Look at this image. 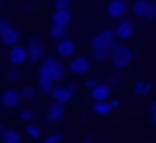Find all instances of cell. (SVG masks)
<instances>
[{
  "instance_id": "8fae6325",
  "label": "cell",
  "mask_w": 156,
  "mask_h": 143,
  "mask_svg": "<svg viewBox=\"0 0 156 143\" xmlns=\"http://www.w3.org/2000/svg\"><path fill=\"white\" fill-rule=\"evenodd\" d=\"M51 23L55 25H68L72 23V11L70 9H55L51 13Z\"/></svg>"
},
{
  "instance_id": "8992f818",
  "label": "cell",
  "mask_w": 156,
  "mask_h": 143,
  "mask_svg": "<svg viewBox=\"0 0 156 143\" xmlns=\"http://www.w3.org/2000/svg\"><path fill=\"white\" fill-rule=\"evenodd\" d=\"M68 70L70 74H74V76H87L89 70H91V59H87V57H70V65H68Z\"/></svg>"
},
{
  "instance_id": "30bf717a",
  "label": "cell",
  "mask_w": 156,
  "mask_h": 143,
  "mask_svg": "<svg viewBox=\"0 0 156 143\" xmlns=\"http://www.w3.org/2000/svg\"><path fill=\"white\" fill-rule=\"evenodd\" d=\"M63 118H66V105L53 101L51 105H49V110H47V122L59 124V122H63Z\"/></svg>"
},
{
  "instance_id": "f546056e",
  "label": "cell",
  "mask_w": 156,
  "mask_h": 143,
  "mask_svg": "<svg viewBox=\"0 0 156 143\" xmlns=\"http://www.w3.org/2000/svg\"><path fill=\"white\" fill-rule=\"evenodd\" d=\"M34 44H44V40L40 36H30L27 38V47H34Z\"/></svg>"
},
{
  "instance_id": "484cf974",
  "label": "cell",
  "mask_w": 156,
  "mask_h": 143,
  "mask_svg": "<svg viewBox=\"0 0 156 143\" xmlns=\"http://www.w3.org/2000/svg\"><path fill=\"white\" fill-rule=\"evenodd\" d=\"M38 93H42V95H49L51 93V89H53V82L51 80H47V78H38Z\"/></svg>"
},
{
  "instance_id": "4fadbf2b",
  "label": "cell",
  "mask_w": 156,
  "mask_h": 143,
  "mask_svg": "<svg viewBox=\"0 0 156 143\" xmlns=\"http://www.w3.org/2000/svg\"><path fill=\"white\" fill-rule=\"evenodd\" d=\"M89 93H91L89 97H91L93 101H108V99H110V95H112V89L108 86V82H105V84L97 82V84H95Z\"/></svg>"
},
{
  "instance_id": "7a4b0ae2",
  "label": "cell",
  "mask_w": 156,
  "mask_h": 143,
  "mask_svg": "<svg viewBox=\"0 0 156 143\" xmlns=\"http://www.w3.org/2000/svg\"><path fill=\"white\" fill-rule=\"evenodd\" d=\"M133 59H135V51L125 47V44H114L110 48V59L108 61H112V65L116 70H127L133 63Z\"/></svg>"
},
{
  "instance_id": "1f68e13d",
  "label": "cell",
  "mask_w": 156,
  "mask_h": 143,
  "mask_svg": "<svg viewBox=\"0 0 156 143\" xmlns=\"http://www.w3.org/2000/svg\"><path fill=\"white\" fill-rule=\"evenodd\" d=\"M144 19H148V21H156V9L150 4V9H148V13H146V17Z\"/></svg>"
},
{
  "instance_id": "7c38bea8",
  "label": "cell",
  "mask_w": 156,
  "mask_h": 143,
  "mask_svg": "<svg viewBox=\"0 0 156 143\" xmlns=\"http://www.w3.org/2000/svg\"><path fill=\"white\" fill-rule=\"evenodd\" d=\"M114 34H116V40H129L133 36V23L127 19H118V23L114 27Z\"/></svg>"
},
{
  "instance_id": "9a60e30c",
  "label": "cell",
  "mask_w": 156,
  "mask_h": 143,
  "mask_svg": "<svg viewBox=\"0 0 156 143\" xmlns=\"http://www.w3.org/2000/svg\"><path fill=\"white\" fill-rule=\"evenodd\" d=\"M91 112H93V116H95V118H110V116H112L110 101H93Z\"/></svg>"
},
{
  "instance_id": "f1b7e54d",
  "label": "cell",
  "mask_w": 156,
  "mask_h": 143,
  "mask_svg": "<svg viewBox=\"0 0 156 143\" xmlns=\"http://www.w3.org/2000/svg\"><path fill=\"white\" fill-rule=\"evenodd\" d=\"M74 0H55L53 2V9H72Z\"/></svg>"
},
{
  "instance_id": "74e56055",
  "label": "cell",
  "mask_w": 156,
  "mask_h": 143,
  "mask_svg": "<svg viewBox=\"0 0 156 143\" xmlns=\"http://www.w3.org/2000/svg\"><path fill=\"white\" fill-rule=\"evenodd\" d=\"M4 128H6V126H4V122H0V135L4 133Z\"/></svg>"
},
{
  "instance_id": "8d00e7d4",
  "label": "cell",
  "mask_w": 156,
  "mask_h": 143,
  "mask_svg": "<svg viewBox=\"0 0 156 143\" xmlns=\"http://www.w3.org/2000/svg\"><path fill=\"white\" fill-rule=\"evenodd\" d=\"M9 25H11V21H9V19H0V32H2V30H6Z\"/></svg>"
},
{
  "instance_id": "d4e9b609",
  "label": "cell",
  "mask_w": 156,
  "mask_h": 143,
  "mask_svg": "<svg viewBox=\"0 0 156 143\" xmlns=\"http://www.w3.org/2000/svg\"><path fill=\"white\" fill-rule=\"evenodd\" d=\"M36 118V112L32 110V107H23V110H19V122H34Z\"/></svg>"
},
{
  "instance_id": "e575fe53",
  "label": "cell",
  "mask_w": 156,
  "mask_h": 143,
  "mask_svg": "<svg viewBox=\"0 0 156 143\" xmlns=\"http://www.w3.org/2000/svg\"><path fill=\"white\" fill-rule=\"evenodd\" d=\"M95 84H97V80H95V78H87V80H84V91H91Z\"/></svg>"
},
{
  "instance_id": "6da1fadb",
  "label": "cell",
  "mask_w": 156,
  "mask_h": 143,
  "mask_svg": "<svg viewBox=\"0 0 156 143\" xmlns=\"http://www.w3.org/2000/svg\"><path fill=\"white\" fill-rule=\"evenodd\" d=\"M38 78H47L53 84L66 80V65L55 57H42L38 63Z\"/></svg>"
},
{
  "instance_id": "4316f807",
  "label": "cell",
  "mask_w": 156,
  "mask_h": 143,
  "mask_svg": "<svg viewBox=\"0 0 156 143\" xmlns=\"http://www.w3.org/2000/svg\"><path fill=\"white\" fill-rule=\"evenodd\" d=\"M42 139H44V143H61L63 141V135H61V133H49V135H44Z\"/></svg>"
},
{
  "instance_id": "ac0fdd59",
  "label": "cell",
  "mask_w": 156,
  "mask_h": 143,
  "mask_svg": "<svg viewBox=\"0 0 156 143\" xmlns=\"http://www.w3.org/2000/svg\"><path fill=\"white\" fill-rule=\"evenodd\" d=\"M0 139L4 143H21L23 141V135L17 128H4V133L0 135Z\"/></svg>"
},
{
  "instance_id": "603a6c76",
  "label": "cell",
  "mask_w": 156,
  "mask_h": 143,
  "mask_svg": "<svg viewBox=\"0 0 156 143\" xmlns=\"http://www.w3.org/2000/svg\"><path fill=\"white\" fill-rule=\"evenodd\" d=\"M26 135L30 137V139H40V137H42V128H40L38 124H34V122H27Z\"/></svg>"
},
{
  "instance_id": "83f0119b",
  "label": "cell",
  "mask_w": 156,
  "mask_h": 143,
  "mask_svg": "<svg viewBox=\"0 0 156 143\" xmlns=\"http://www.w3.org/2000/svg\"><path fill=\"white\" fill-rule=\"evenodd\" d=\"M148 116H150V124L156 126V99L148 105Z\"/></svg>"
},
{
  "instance_id": "ba28073f",
  "label": "cell",
  "mask_w": 156,
  "mask_h": 143,
  "mask_svg": "<svg viewBox=\"0 0 156 143\" xmlns=\"http://www.w3.org/2000/svg\"><path fill=\"white\" fill-rule=\"evenodd\" d=\"M55 51H57V55L61 57V59H70V57H74L76 55V42L72 40V38H61V40H57V44H55Z\"/></svg>"
},
{
  "instance_id": "d590c367",
  "label": "cell",
  "mask_w": 156,
  "mask_h": 143,
  "mask_svg": "<svg viewBox=\"0 0 156 143\" xmlns=\"http://www.w3.org/2000/svg\"><path fill=\"white\" fill-rule=\"evenodd\" d=\"M108 101H110V107H112V112H116V110L122 105V101H120V99H108Z\"/></svg>"
},
{
  "instance_id": "5bb4252c",
  "label": "cell",
  "mask_w": 156,
  "mask_h": 143,
  "mask_svg": "<svg viewBox=\"0 0 156 143\" xmlns=\"http://www.w3.org/2000/svg\"><path fill=\"white\" fill-rule=\"evenodd\" d=\"M0 40H2L4 47H13V44H17V42H19V30L13 27V25H9L6 30L0 32Z\"/></svg>"
},
{
  "instance_id": "52a82bcc",
  "label": "cell",
  "mask_w": 156,
  "mask_h": 143,
  "mask_svg": "<svg viewBox=\"0 0 156 143\" xmlns=\"http://www.w3.org/2000/svg\"><path fill=\"white\" fill-rule=\"evenodd\" d=\"M9 63L11 65H17V68H21V65H26L27 63V48L21 47L19 42L17 44H13V47H9Z\"/></svg>"
},
{
  "instance_id": "9c48e42d",
  "label": "cell",
  "mask_w": 156,
  "mask_h": 143,
  "mask_svg": "<svg viewBox=\"0 0 156 143\" xmlns=\"http://www.w3.org/2000/svg\"><path fill=\"white\" fill-rule=\"evenodd\" d=\"M19 103H21V95H19V91H15V89H6V91H2V97H0V105H2V107H6V110H15V107H19Z\"/></svg>"
},
{
  "instance_id": "5b68a950",
  "label": "cell",
  "mask_w": 156,
  "mask_h": 143,
  "mask_svg": "<svg viewBox=\"0 0 156 143\" xmlns=\"http://www.w3.org/2000/svg\"><path fill=\"white\" fill-rule=\"evenodd\" d=\"M51 99L53 101H57V103H61V105H70L72 103V99L74 97L70 95V91H68V86H66V80L63 82H57V84H53L51 89Z\"/></svg>"
},
{
  "instance_id": "60d3db41",
  "label": "cell",
  "mask_w": 156,
  "mask_h": 143,
  "mask_svg": "<svg viewBox=\"0 0 156 143\" xmlns=\"http://www.w3.org/2000/svg\"><path fill=\"white\" fill-rule=\"evenodd\" d=\"M27 2H38V0H27Z\"/></svg>"
},
{
  "instance_id": "7402d4cb",
  "label": "cell",
  "mask_w": 156,
  "mask_h": 143,
  "mask_svg": "<svg viewBox=\"0 0 156 143\" xmlns=\"http://www.w3.org/2000/svg\"><path fill=\"white\" fill-rule=\"evenodd\" d=\"M19 95H21V101H34L38 97V89L36 86H23L19 91Z\"/></svg>"
},
{
  "instance_id": "e0dca14e",
  "label": "cell",
  "mask_w": 156,
  "mask_h": 143,
  "mask_svg": "<svg viewBox=\"0 0 156 143\" xmlns=\"http://www.w3.org/2000/svg\"><path fill=\"white\" fill-rule=\"evenodd\" d=\"M152 91H154V82L152 80H139V82L133 84V95H137V97H146Z\"/></svg>"
},
{
  "instance_id": "f35d334b",
  "label": "cell",
  "mask_w": 156,
  "mask_h": 143,
  "mask_svg": "<svg viewBox=\"0 0 156 143\" xmlns=\"http://www.w3.org/2000/svg\"><path fill=\"white\" fill-rule=\"evenodd\" d=\"M150 4H152V6H154V9H156V0H152V2H150Z\"/></svg>"
},
{
  "instance_id": "ab89813d",
  "label": "cell",
  "mask_w": 156,
  "mask_h": 143,
  "mask_svg": "<svg viewBox=\"0 0 156 143\" xmlns=\"http://www.w3.org/2000/svg\"><path fill=\"white\" fill-rule=\"evenodd\" d=\"M2 6H4V0H0V9H2Z\"/></svg>"
},
{
  "instance_id": "d6986e66",
  "label": "cell",
  "mask_w": 156,
  "mask_h": 143,
  "mask_svg": "<svg viewBox=\"0 0 156 143\" xmlns=\"http://www.w3.org/2000/svg\"><path fill=\"white\" fill-rule=\"evenodd\" d=\"M68 36V27L66 25H55V23H51V27H49V38L51 40H61V38H66Z\"/></svg>"
},
{
  "instance_id": "277c9868",
  "label": "cell",
  "mask_w": 156,
  "mask_h": 143,
  "mask_svg": "<svg viewBox=\"0 0 156 143\" xmlns=\"http://www.w3.org/2000/svg\"><path fill=\"white\" fill-rule=\"evenodd\" d=\"M105 13H108L110 19L118 21V19H122V17L129 13V4H127V0H110Z\"/></svg>"
},
{
  "instance_id": "836d02e7",
  "label": "cell",
  "mask_w": 156,
  "mask_h": 143,
  "mask_svg": "<svg viewBox=\"0 0 156 143\" xmlns=\"http://www.w3.org/2000/svg\"><path fill=\"white\" fill-rule=\"evenodd\" d=\"M66 86H68V91H70V95H72V97L78 95V86L74 84V82H66Z\"/></svg>"
},
{
  "instance_id": "d6a6232c",
  "label": "cell",
  "mask_w": 156,
  "mask_h": 143,
  "mask_svg": "<svg viewBox=\"0 0 156 143\" xmlns=\"http://www.w3.org/2000/svg\"><path fill=\"white\" fill-rule=\"evenodd\" d=\"M80 141H82V143H91V141H95V133H84V135L80 137Z\"/></svg>"
},
{
  "instance_id": "ffe728a7",
  "label": "cell",
  "mask_w": 156,
  "mask_h": 143,
  "mask_svg": "<svg viewBox=\"0 0 156 143\" xmlns=\"http://www.w3.org/2000/svg\"><path fill=\"white\" fill-rule=\"evenodd\" d=\"M148 9H150V2L148 0H135L133 2V15L135 17H146Z\"/></svg>"
},
{
  "instance_id": "cb8c5ba5",
  "label": "cell",
  "mask_w": 156,
  "mask_h": 143,
  "mask_svg": "<svg viewBox=\"0 0 156 143\" xmlns=\"http://www.w3.org/2000/svg\"><path fill=\"white\" fill-rule=\"evenodd\" d=\"M21 78V68H17V65H11V70L4 72V80H9V82H17Z\"/></svg>"
},
{
  "instance_id": "3957f363",
  "label": "cell",
  "mask_w": 156,
  "mask_h": 143,
  "mask_svg": "<svg viewBox=\"0 0 156 143\" xmlns=\"http://www.w3.org/2000/svg\"><path fill=\"white\" fill-rule=\"evenodd\" d=\"M114 44H116V34H114V30H110V27L99 30V32L93 34L91 40H89L91 51H97V48H112Z\"/></svg>"
},
{
  "instance_id": "4dcf8cb0",
  "label": "cell",
  "mask_w": 156,
  "mask_h": 143,
  "mask_svg": "<svg viewBox=\"0 0 156 143\" xmlns=\"http://www.w3.org/2000/svg\"><path fill=\"white\" fill-rule=\"evenodd\" d=\"M120 80H122L120 76H110V78H108V86H110V89H114V86H118V84H120Z\"/></svg>"
},
{
  "instance_id": "2e32d148",
  "label": "cell",
  "mask_w": 156,
  "mask_h": 143,
  "mask_svg": "<svg viewBox=\"0 0 156 143\" xmlns=\"http://www.w3.org/2000/svg\"><path fill=\"white\" fill-rule=\"evenodd\" d=\"M42 57H44V44L27 47V63H30V65H38Z\"/></svg>"
},
{
  "instance_id": "44dd1931",
  "label": "cell",
  "mask_w": 156,
  "mask_h": 143,
  "mask_svg": "<svg viewBox=\"0 0 156 143\" xmlns=\"http://www.w3.org/2000/svg\"><path fill=\"white\" fill-rule=\"evenodd\" d=\"M110 59V48H97V51H91V61L95 63H104Z\"/></svg>"
}]
</instances>
